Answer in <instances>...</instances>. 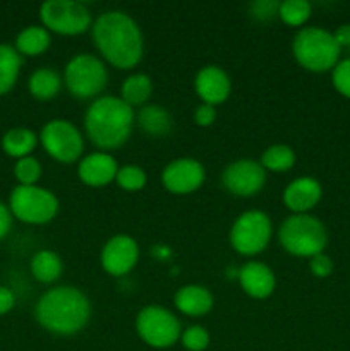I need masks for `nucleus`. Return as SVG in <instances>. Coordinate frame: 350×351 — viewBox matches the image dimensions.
Segmentation results:
<instances>
[{
	"mask_svg": "<svg viewBox=\"0 0 350 351\" xmlns=\"http://www.w3.org/2000/svg\"><path fill=\"white\" fill-rule=\"evenodd\" d=\"M91 36L103 60L119 71L134 69L144 55L141 27L122 10H106L100 14L93 21Z\"/></svg>",
	"mask_w": 350,
	"mask_h": 351,
	"instance_id": "1",
	"label": "nucleus"
},
{
	"mask_svg": "<svg viewBox=\"0 0 350 351\" xmlns=\"http://www.w3.org/2000/svg\"><path fill=\"white\" fill-rule=\"evenodd\" d=\"M34 319L51 335L74 336L88 326L91 302L75 287L50 288L34 305Z\"/></svg>",
	"mask_w": 350,
	"mask_h": 351,
	"instance_id": "2",
	"label": "nucleus"
},
{
	"mask_svg": "<svg viewBox=\"0 0 350 351\" xmlns=\"http://www.w3.org/2000/svg\"><path fill=\"white\" fill-rule=\"evenodd\" d=\"M136 115L120 96H100L93 99L84 115L88 139L103 151L117 149L129 141Z\"/></svg>",
	"mask_w": 350,
	"mask_h": 351,
	"instance_id": "3",
	"label": "nucleus"
},
{
	"mask_svg": "<svg viewBox=\"0 0 350 351\" xmlns=\"http://www.w3.org/2000/svg\"><path fill=\"white\" fill-rule=\"evenodd\" d=\"M292 53L297 64L309 72H328L340 62L342 48L333 38V33L318 26L299 29L292 41Z\"/></svg>",
	"mask_w": 350,
	"mask_h": 351,
	"instance_id": "4",
	"label": "nucleus"
},
{
	"mask_svg": "<svg viewBox=\"0 0 350 351\" xmlns=\"http://www.w3.org/2000/svg\"><path fill=\"white\" fill-rule=\"evenodd\" d=\"M278 240L290 256L311 259L325 252L328 245V232L316 216L292 215L280 225Z\"/></svg>",
	"mask_w": 350,
	"mask_h": 351,
	"instance_id": "5",
	"label": "nucleus"
},
{
	"mask_svg": "<svg viewBox=\"0 0 350 351\" xmlns=\"http://www.w3.org/2000/svg\"><path fill=\"white\" fill-rule=\"evenodd\" d=\"M67 91L78 99H96L108 82V71L102 58L91 53H79L67 62L64 71Z\"/></svg>",
	"mask_w": 350,
	"mask_h": 351,
	"instance_id": "6",
	"label": "nucleus"
},
{
	"mask_svg": "<svg viewBox=\"0 0 350 351\" xmlns=\"http://www.w3.org/2000/svg\"><path fill=\"white\" fill-rule=\"evenodd\" d=\"M58 199L40 185H17L9 197L12 216L26 225H47L58 213Z\"/></svg>",
	"mask_w": 350,
	"mask_h": 351,
	"instance_id": "7",
	"label": "nucleus"
},
{
	"mask_svg": "<svg viewBox=\"0 0 350 351\" xmlns=\"http://www.w3.org/2000/svg\"><path fill=\"white\" fill-rule=\"evenodd\" d=\"M273 235V223L264 211L250 209L237 216L230 228L229 240L237 254L254 257L264 252Z\"/></svg>",
	"mask_w": 350,
	"mask_h": 351,
	"instance_id": "8",
	"label": "nucleus"
},
{
	"mask_svg": "<svg viewBox=\"0 0 350 351\" xmlns=\"http://www.w3.org/2000/svg\"><path fill=\"white\" fill-rule=\"evenodd\" d=\"M136 331L141 341L156 350H165L180 341L182 328L174 312L160 305H148L136 317Z\"/></svg>",
	"mask_w": 350,
	"mask_h": 351,
	"instance_id": "9",
	"label": "nucleus"
},
{
	"mask_svg": "<svg viewBox=\"0 0 350 351\" xmlns=\"http://www.w3.org/2000/svg\"><path fill=\"white\" fill-rule=\"evenodd\" d=\"M40 19L45 29L62 36H78L93 26L88 7L74 0H47L40 7Z\"/></svg>",
	"mask_w": 350,
	"mask_h": 351,
	"instance_id": "10",
	"label": "nucleus"
},
{
	"mask_svg": "<svg viewBox=\"0 0 350 351\" xmlns=\"http://www.w3.org/2000/svg\"><path fill=\"white\" fill-rule=\"evenodd\" d=\"M40 143L50 158L58 163H75L84 151V139L78 127L65 119H54L43 125Z\"/></svg>",
	"mask_w": 350,
	"mask_h": 351,
	"instance_id": "11",
	"label": "nucleus"
},
{
	"mask_svg": "<svg viewBox=\"0 0 350 351\" xmlns=\"http://www.w3.org/2000/svg\"><path fill=\"white\" fill-rule=\"evenodd\" d=\"M222 184L237 197H253L263 191L266 184V170L261 167L259 161L242 158L223 170Z\"/></svg>",
	"mask_w": 350,
	"mask_h": 351,
	"instance_id": "12",
	"label": "nucleus"
},
{
	"mask_svg": "<svg viewBox=\"0 0 350 351\" xmlns=\"http://www.w3.org/2000/svg\"><path fill=\"white\" fill-rule=\"evenodd\" d=\"M206 180V170L194 158L172 160L161 171V184L170 194L187 195L198 191Z\"/></svg>",
	"mask_w": 350,
	"mask_h": 351,
	"instance_id": "13",
	"label": "nucleus"
},
{
	"mask_svg": "<svg viewBox=\"0 0 350 351\" xmlns=\"http://www.w3.org/2000/svg\"><path fill=\"white\" fill-rule=\"evenodd\" d=\"M139 261V245L129 235L112 237L100 252V264L103 271L113 278L129 274Z\"/></svg>",
	"mask_w": 350,
	"mask_h": 351,
	"instance_id": "14",
	"label": "nucleus"
},
{
	"mask_svg": "<svg viewBox=\"0 0 350 351\" xmlns=\"http://www.w3.org/2000/svg\"><path fill=\"white\" fill-rule=\"evenodd\" d=\"M194 89L202 103L218 106L229 99L232 93V81L230 75L218 65H205L196 74Z\"/></svg>",
	"mask_w": 350,
	"mask_h": 351,
	"instance_id": "15",
	"label": "nucleus"
},
{
	"mask_svg": "<svg viewBox=\"0 0 350 351\" xmlns=\"http://www.w3.org/2000/svg\"><path fill=\"white\" fill-rule=\"evenodd\" d=\"M119 163L112 154L105 151L91 153L82 158L78 165L79 180L88 187H105L115 182Z\"/></svg>",
	"mask_w": 350,
	"mask_h": 351,
	"instance_id": "16",
	"label": "nucleus"
},
{
	"mask_svg": "<svg viewBox=\"0 0 350 351\" xmlns=\"http://www.w3.org/2000/svg\"><path fill=\"white\" fill-rule=\"evenodd\" d=\"M323 189L316 178L299 177L285 187L283 204L292 215H309L321 201Z\"/></svg>",
	"mask_w": 350,
	"mask_h": 351,
	"instance_id": "17",
	"label": "nucleus"
},
{
	"mask_svg": "<svg viewBox=\"0 0 350 351\" xmlns=\"http://www.w3.org/2000/svg\"><path fill=\"white\" fill-rule=\"evenodd\" d=\"M240 288L246 295L256 300H264L277 288V278L273 269L259 261H249L239 271Z\"/></svg>",
	"mask_w": 350,
	"mask_h": 351,
	"instance_id": "18",
	"label": "nucleus"
},
{
	"mask_svg": "<svg viewBox=\"0 0 350 351\" xmlns=\"http://www.w3.org/2000/svg\"><path fill=\"white\" fill-rule=\"evenodd\" d=\"M174 304L180 314L189 315V317H202L213 311L215 297L202 285H185L177 290Z\"/></svg>",
	"mask_w": 350,
	"mask_h": 351,
	"instance_id": "19",
	"label": "nucleus"
},
{
	"mask_svg": "<svg viewBox=\"0 0 350 351\" xmlns=\"http://www.w3.org/2000/svg\"><path fill=\"white\" fill-rule=\"evenodd\" d=\"M136 123L151 137H163L172 130V115L160 105H144L136 115Z\"/></svg>",
	"mask_w": 350,
	"mask_h": 351,
	"instance_id": "20",
	"label": "nucleus"
},
{
	"mask_svg": "<svg viewBox=\"0 0 350 351\" xmlns=\"http://www.w3.org/2000/svg\"><path fill=\"white\" fill-rule=\"evenodd\" d=\"M62 84H64V79L58 75L57 71L50 67H41L34 71L27 81L31 96L38 101H50V99L57 98Z\"/></svg>",
	"mask_w": 350,
	"mask_h": 351,
	"instance_id": "21",
	"label": "nucleus"
},
{
	"mask_svg": "<svg viewBox=\"0 0 350 351\" xmlns=\"http://www.w3.org/2000/svg\"><path fill=\"white\" fill-rule=\"evenodd\" d=\"M31 274L36 281L45 285L55 283L58 278L62 276L64 271V263H62L60 256L55 254L54 250H38L31 259Z\"/></svg>",
	"mask_w": 350,
	"mask_h": 351,
	"instance_id": "22",
	"label": "nucleus"
},
{
	"mask_svg": "<svg viewBox=\"0 0 350 351\" xmlns=\"http://www.w3.org/2000/svg\"><path fill=\"white\" fill-rule=\"evenodd\" d=\"M38 139H40V137H38L31 129H26V127H16V129H10L3 134L2 149L5 151V154H9V156L21 160V158L31 156V153L36 149Z\"/></svg>",
	"mask_w": 350,
	"mask_h": 351,
	"instance_id": "23",
	"label": "nucleus"
},
{
	"mask_svg": "<svg viewBox=\"0 0 350 351\" xmlns=\"http://www.w3.org/2000/svg\"><path fill=\"white\" fill-rule=\"evenodd\" d=\"M50 31L43 26H27L17 34L14 48L19 51L21 57H38L50 48Z\"/></svg>",
	"mask_w": 350,
	"mask_h": 351,
	"instance_id": "24",
	"label": "nucleus"
},
{
	"mask_svg": "<svg viewBox=\"0 0 350 351\" xmlns=\"http://www.w3.org/2000/svg\"><path fill=\"white\" fill-rule=\"evenodd\" d=\"M153 95V81L148 74H130L120 88V99L134 110V106L148 105Z\"/></svg>",
	"mask_w": 350,
	"mask_h": 351,
	"instance_id": "25",
	"label": "nucleus"
},
{
	"mask_svg": "<svg viewBox=\"0 0 350 351\" xmlns=\"http://www.w3.org/2000/svg\"><path fill=\"white\" fill-rule=\"evenodd\" d=\"M23 57L10 45H0V96L7 95L16 86Z\"/></svg>",
	"mask_w": 350,
	"mask_h": 351,
	"instance_id": "26",
	"label": "nucleus"
},
{
	"mask_svg": "<svg viewBox=\"0 0 350 351\" xmlns=\"http://www.w3.org/2000/svg\"><path fill=\"white\" fill-rule=\"evenodd\" d=\"M295 160V151L292 149L287 144H275L264 149L263 156H261V167L266 171H275V173H283L294 168Z\"/></svg>",
	"mask_w": 350,
	"mask_h": 351,
	"instance_id": "27",
	"label": "nucleus"
},
{
	"mask_svg": "<svg viewBox=\"0 0 350 351\" xmlns=\"http://www.w3.org/2000/svg\"><path fill=\"white\" fill-rule=\"evenodd\" d=\"M312 7L307 0H283L278 5V17L281 23L292 27H302L309 21Z\"/></svg>",
	"mask_w": 350,
	"mask_h": 351,
	"instance_id": "28",
	"label": "nucleus"
},
{
	"mask_svg": "<svg viewBox=\"0 0 350 351\" xmlns=\"http://www.w3.org/2000/svg\"><path fill=\"white\" fill-rule=\"evenodd\" d=\"M115 182L124 191L137 192L143 191L148 182V177L146 171L141 167H137V165H124V167H119Z\"/></svg>",
	"mask_w": 350,
	"mask_h": 351,
	"instance_id": "29",
	"label": "nucleus"
},
{
	"mask_svg": "<svg viewBox=\"0 0 350 351\" xmlns=\"http://www.w3.org/2000/svg\"><path fill=\"white\" fill-rule=\"evenodd\" d=\"M41 173V163L33 156H26L17 160L14 167V177L19 182V185H38Z\"/></svg>",
	"mask_w": 350,
	"mask_h": 351,
	"instance_id": "30",
	"label": "nucleus"
},
{
	"mask_svg": "<svg viewBox=\"0 0 350 351\" xmlns=\"http://www.w3.org/2000/svg\"><path fill=\"white\" fill-rule=\"evenodd\" d=\"M209 332L202 326H189L180 335V343L187 351H205L209 346Z\"/></svg>",
	"mask_w": 350,
	"mask_h": 351,
	"instance_id": "31",
	"label": "nucleus"
},
{
	"mask_svg": "<svg viewBox=\"0 0 350 351\" xmlns=\"http://www.w3.org/2000/svg\"><path fill=\"white\" fill-rule=\"evenodd\" d=\"M331 81L336 91L350 99V58L340 60L331 72Z\"/></svg>",
	"mask_w": 350,
	"mask_h": 351,
	"instance_id": "32",
	"label": "nucleus"
},
{
	"mask_svg": "<svg viewBox=\"0 0 350 351\" xmlns=\"http://www.w3.org/2000/svg\"><path fill=\"white\" fill-rule=\"evenodd\" d=\"M278 5L280 2H271V0H257L250 3V16L257 21H270L275 16L278 17Z\"/></svg>",
	"mask_w": 350,
	"mask_h": 351,
	"instance_id": "33",
	"label": "nucleus"
},
{
	"mask_svg": "<svg viewBox=\"0 0 350 351\" xmlns=\"http://www.w3.org/2000/svg\"><path fill=\"white\" fill-rule=\"evenodd\" d=\"M309 269L316 278H328L333 273V261L331 257L326 256L325 252L309 259Z\"/></svg>",
	"mask_w": 350,
	"mask_h": 351,
	"instance_id": "34",
	"label": "nucleus"
},
{
	"mask_svg": "<svg viewBox=\"0 0 350 351\" xmlns=\"http://www.w3.org/2000/svg\"><path fill=\"white\" fill-rule=\"evenodd\" d=\"M216 120V106L206 105V103H201V105L196 108L194 112V122L198 123L199 127H209L213 125Z\"/></svg>",
	"mask_w": 350,
	"mask_h": 351,
	"instance_id": "35",
	"label": "nucleus"
},
{
	"mask_svg": "<svg viewBox=\"0 0 350 351\" xmlns=\"http://www.w3.org/2000/svg\"><path fill=\"white\" fill-rule=\"evenodd\" d=\"M12 219L14 216L10 213L9 206L0 201V240L9 235L10 228H12Z\"/></svg>",
	"mask_w": 350,
	"mask_h": 351,
	"instance_id": "36",
	"label": "nucleus"
},
{
	"mask_svg": "<svg viewBox=\"0 0 350 351\" xmlns=\"http://www.w3.org/2000/svg\"><path fill=\"white\" fill-rule=\"evenodd\" d=\"M14 305H16V297L12 290L0 285V315H5L7 312L12 311Z\"/></svg>",
	"mask_w": 350,
	"mask_h": 351,
	"instance_id": "37",
	"label": "nucleus"
},
{
	"mask_svg": "<svg viewBox=\"0 0 350 351\" xmlns=\"http://www.w3.org/2000/svg\"><path fill=\"white\" fill-rule=\"evenodd\" d=\"M333 38H335L340 48L350 47V24H342V26L336 27L335 33H333Z\"/></svg>",
	"mask_w": 350,
	"mask_h": 351,
	"instance_id": "38",
	"label": "nucleus"
}]
</instances>
